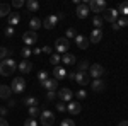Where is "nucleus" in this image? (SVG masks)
I'll return each mask as SVG.
<instances>
[{"label":"nucleus","instance_id":"f257e3e1","mask_svg":"<svg viewBox=\"0 0 128 126\" xmlns=\"http://www.w3.org/2000/svg\"><path fill=\"white\" fill-rule=\"evenodd\" d=\"M16 68H17V63H16L14 58L2 60V61H0V75H2V77H10Z\"/></svg>","mask_w":128,"mask_h":126},{"label":"nucleus","instance_id":"f03ea898","mask_svg":"<svg viewBox=\"0 0 128 126\" xmlns=\"http://www.w3.org/2000/svg\"><path fill=\"white\" fill-rule=\"evenodd\" d=\"M87 7H89V10L94 12V14H101V12H104V10L108 9V5H106L104 0H90L87 3Z\"/></svg>","mask_w":128,"mask_h":126},{"label":"nucleus","instance_id":"7ed1b4c3","mask_svg":"<svg viewBox=\"0 0 128 126\" xmlns=\"http://www.w3.org/2000/svg\"><path fill=\"white\" fill-rule=\"evenodd\" d=\"M10 89H12L14 94H22L26 90V80L22 77H16L12 80V84H10Z\"/></svg>","mask_w":128,"mask_h":126},{"label":"nucleus","instance_id":"20e7f679","mask_svg":"<svg viewBox=\"0 0 128 126\" xmlns=\"http://www.w3.org/2000/svg\"><path fill=\"white\" fill-rule=\"evenodd\" d=\"M104 67L101 65V63H94V65H90L89 67V77L90 78H101L104 75Z\"/></svg>","mask_w":128,"mask_h":126},{"label":"nucleus","instance_id":"39448f33","mask_svg":"<svg viewBox=\"0 0 128 126\" xmlns=\"http://www.w3.org/2000/svg\"><path fill=\"white\" fill-rule=\"evenodd\" d=\"M68 48H70V41L67 38H58V39H56V44H55L56 53L65 55V53H68Z\"/></svg>","mask_w":128,"mask_h":126},{"label":"nucleus","instance_id":"423d86ee","mask_svg":"<svg viewBox=\"0 0 128 126\" xmlns=\"http://www.w3.org/2000/svg\"><path fill=\"white\" fill-rule=\"evenodd\" d=\"M40 118H41V125L43 126H53L55 125V114L51 111H48V109H44Z\"/></svg>","mask_w":128,"mask_h":126},{"label":"nucleus","instance_id":"0eeeda50","mask_svg":"<svg viewBox=\"0 0 128 126\" xmlns=\"http://www.w3.org/2000/svg\"><path fill=\"white\" fill-rule=\"evenodd\" d=\"M118 10L116 9H106L104 10V15H102V20H108L111 24H114L116 20H118Z\"/></svg>","mask_w":128,"mask_h":126},{"label":"nucleus","instance_id":"6e6552de","mask_svg":"<svg viewBox=\"0 0 128 126\" xmlns=\"http://www.w3.org/2000/svg\"><path fill=\"white\" fill-rule=\"evenodd\" d=\"M22 41L26 43V46L29 48L31 44H34L36 41H38V34L34 32V31H26L24 34H22Z\"/></svg>","mask_w":128,"mask_h":126},{"label":"nucleus","instance_id":"1a4fd4ad","mask_svg":"<svg viewBox=\"0 0 128 126\" xmlns=\"http://www.w3.org/2000/svg\"><path fill=\"white\" fill-rule=\"evenodd\" d=\"M56 96L60 97L62 102H70V99H72V96H74V92H72L68 87H63V89H60V90H58Z\"/></svg>","mask_w":128,"mask_h":126},{"label":"nucleus","instance_id":"9d476101","mask_svg":"<svg viewBox=\"0 0 128 126\" xmlns=\"http://www.w3.org/2000/svg\"><path fill=\"white\" fill-rule=\"evenodd\" d=\"M75 82L84 87V85L90 84V77H89V73H86V72H77L75 73Z\"/></svg>","mask_w":128,"mask_h":126},{"label":"nucleus","instance_id":"9b49d317","mask_svg":"<svg viewBox=\"0 0 128 126\" xmlns=\"http://www.w3.org/2000/svg\"><path fill=\"white\" fill-rule=\"evenodd\" d=\"M56 24H58V17L56 15H48L46 19L43 20V27L44 29H53Z\"/></svg>","mask_w":128,"mask_h":126},{"label":"nucleus","instance_id":"f8f14e48","mask_svg":"<svg viewBox=\"0 0 128 126\" xmlns=\"http://www.w3.org/2000/svg\"><path fill=\"white\" fill-rule=\"evenodd\" d=\"M89 7H87V3H79L77 5V10H75V14H77V17H80V19H86L89 15Z\"/></svg>","mask_w":128,"mask_h":126},{"label":"nucleus","instance_id":"ddd939ff","mask_svg":"<svg viewBox=\"0 0 128 126\" xmlns=\"http://www.w3.org/2000/svg\"><path fill=\"white\" fill-rule=\"evenodd\" d=\"M90 87L94 92H102L104 89H106V84H104V80H101V78H94L92 82H90Z\"/></svg>","mask_w":128,"mask_h":126},{"label":"nucleus","instance_id":"4468645a","mask_svg":"<svg viewBox=\"0 0 128 126\" xmlns=\"http://www.w3.org/2000/svg\"><path fill=\"white\" fill-rule=\"evenodd\" d=\"M53 77H55L56 82L63 80V78L67 77V70H65L63 67H55V68H53Z\"/></svg>","mask_w":128,"mask_h":126},{"label":"nucleus","instance_id":"2eb2a0df","mask_svg":"<svg viewBox=\"0 0 128 126\" xmlns=\"http://www.w3.org/2000/svg\"><path fill=\"white\" fill-rule=\"evenodd\" d=\"M17 70H19L20 73H29L31 70H32V63L28 61V60H22L19 65H17Z\"/></svg>","mask_w":128,"mask_h":126},{"label":"nucleus","instance_id":"dca6fc26","mask_svg":"<svg viewBox=\"0 0 128 126\" xmlns=\"http://www.w3.org/2000/svg\"><path fill=\"white\" fill-rule=\"evenodd\" d=\"M41 85H43V89H46V90H56L58 82L55 78H46L44 82H41Z\"/></svg>","mask_w":128,"mask_h":126},{"label":"nucleus","instance_id":"f3484780","mask_svg":"<svg viewBox=\"0 0 128 126\" xmlns=\"http://www.w3.org/2000/svg\"><path fill=\"white\" fill-rule=\"evenodd\" d=\"M101 39H102V31H101V29H94L92 32H90L89 43H94V44H98Z\"/></svg>","mask_w":128,"mask_h":126},{"label":"nucleus","instance_id":"a211bd4d","mask_svg":"<svg viewBox=\"0 0 128 126\" xmlns=\"http://www.w3.org/2000/svg\"><path fill=\"white\" fill-rule=\"evenodd\" d=\"M80 109H82V106H80V102H68L67 104V111H68L70 114H79L80 113Z\"/></svg>","mask_w":128,"mask_h":126},{"label":"nucleus","instance_id":"6ab92c4d","mask_svg":"<svg viewBox=\"0 0 128 126\" xmlns=\"http://www.w3.org/2000/svg\"><path fill=\"white\" fill-rule=\"evenodd\" d=\"M75 44H77L80 49H86L89 46V39L84 38V36H80V34H77V36H75Z\"/></svg>","mask_w":128,"mask_h":126},{"label":"nucleus","instance_id":"aec40b11","mask_svg":"<svg viewBox=\"0 0 128 126\" xmlns=\"http://www.w3.org/2000/svg\"><path fill=\"white\" fill-rule=\"evenodd\" d=\"M10 96H12L10 85H0V99H10Z\"/></svg>","mask_w":128,"mask_h":126},{"label":"nucleus","instance_id":"412c9836","mask_svg":"<svg viewBox=\"0 0 128 126\" xmlns=\"http://www.w3.org/2000/svg\"><path fill=\"white\" fill-rule=\"evenodd\" d=\"M19 20H20V14H16V12H14V14H9V17H7V24L12 27V26H17Z\"/></svg>","mask_w":128,"mask_h":126},{"label":"nucleus","instance_id":"4be33fe9","mask_svg":"<svg viewBox=\"0 0 128 126\" xmlns=\"http://www.w3.org/2000/svg\"><path fill=\"white\" fill-rule=\"evenodd\" d=\"M26 7L29 12H38L40 10V3H38V0H28L26 2Z\"/></svg>","mask_w":128,"mask_h":126},{"label":"nucleus","instance_id":"5701e85b","mask_svg":"<svg viewBox=\"0 0 128 126\" xmlns=\"http://www.w3.org/2000/svg\"><path fill=\"white\" fill-rule=\"evenodd\" d=\"M41 26H43V24H41V19H38V17H32V19L29 20V27H31V31H34V32L40 29Z\"/></svg>","mask_w":128,"mask_h":126},{"label":"nucleus","instance_id":"b1692460","mask_svg":"<svg viewBox=\"0 0 128 126\" xmlns=\"http://www.w3.org/2000/svg\"><path fill=\"white\" fill-rule=\"evenodd\" d=\"M38 97H32V96H29V97H24V104L28 107H34V106H38Z\"/></svg>","mask_w":128,"mask_h":126},{"label":"nucleus","instance_id":"393cba45","mask_svg":"<svg viewBox=\"0 0 128 126\" xmlns=\"http://www.w3.org/2000/svg\"><path fill=\"white\" fill-rule=\"evenodd\" d=\"M116 10H118V14H121L123 17H126V15H128V0H126V2H123V3H120Z\"/></svg>","mask_w":128,"mask_h":126},{"label":"nucleus","instance_id":"a878e982","mask_svg":"<svg viewBox=\"0 0 128 126\" xmlns=\"http://www.w3.org/2000/svg\"><path fill=\"white\" fill-rule=\"evenodd\" d=\"M62 61H63L65 65H74V63H75V56L70 55V53H65V55L62 56Z\"/></svg>","mask_w":128,"mask_h":126},{"label":"nucleus","instance_id":"bb28decb","mask_svg":"<svg viewBox=\"0 0 128 126\" xmlns=\"http://www.w3.org/2000/svg\"><path fill=\"white\" fill-rule=\"evenodd\" d=\"M9 14H10V5L9 3H0V17H9Z\"/></svg>","mask_w":128,"mask_h":126},{"label":"nucleus","instance_id":"cd10ccee","mask_svg":"<svg viewBox=\"0 0 128 126\" xmlns=\"http://www.w3.org/2000/svg\"><path fill=\"white\" fill-rule=\"evenodd\" d=\"M28 111H29V118H32V119H36V118H40V116H41V111H40V107H38V106L29 107Z\"/></svg>","mask_w":128,"mask_h":126},{"label":"nucleus","instance_id":"c85d7f7f","mask_svg":"<svg viewBox=\"0 0 128 126\" xmlns=\"http://www.w3.org/2000/svg\"><path fill=\"white\" fill-rule=\"evenodd\" d=\"M60 61H62V56H60V55H51V56H50V63L55 65V67H58Z\"/></svg>","mask_w":128,"mask_h":126},{"label":"nucleus","instance_id":"c756f323","mask_svg":"<svg viewBox=\"0 0 128 126\" xmlns=\"http://www.w3.org/2000/svg\"><path fill=\"white\" fill-rule=\"evenodd\" d=\"M89 67H90V65H89V61H87V60H82V61L79 63V68H77V72H86V70H87Z\"/></svg>","mask_w":128,"mask_h":126},{"label":"nucleus","instance_id":"7c9ffc66","mask_svg":"<svg viewBox=\"0 0 128 126\" xmlns=\"http://www.w3.org/2000/svg\"><path fill=\"white\" fill-rule=\"evenodd\" d=\"M75 36H77L75 29H74V27H68V29H67V36H65V38L70 41V39H75Z\"/></svg>","mask_w":128,"mask_h":126},{"label":"nucleus","instance_id":"2f4dec72","mask_svg":"<svg viewBox=\"0 0 128 126\" xmlns=\"http://www.w3.org/2000/svg\"><path fill=\"white\" fill-rule=\"evenodd\" d=\"M116 26H118V29H120V27L128 26V17H121V19H118V20H116Z\"/></svg>","mask_w":128,"mask_h":126},{"label":"nucleus","instance_id":"473e14b6","mask_svg":"<svg viewBox=\"0 0 128 126\" xmlns=\"http://www.w3.org/2000/svg\"><path fill=\"white\" fill-rule=\"evenodd\" d=\"M20 55H22V58L24 60H28L31 56V55H32V51H31L29 48H28V46H26V48H22V51H20Z\"/></svg>","mask_w":128,"mask_h":126},{"label":"nucleus","instance_id":"72a5a7b5","mask_svg":"<svg viewBox=\"0 0 128 126\" xmlns=\"http://www.w3.org/2000/svg\"><path fill=\"white\" fill-rule=\"evenodd\" d=\"M92 22H94V26H96V29H101V26H102V17H99V15H96Z\"/></svg>","mask_w":128,"mask_h":126},{"label":"nucleus","instance_id":"f704fd0d","mask_svg":"<svg viewBox=\"0 0 128 126\" xmlns=\"http://www.w3.org/2000/svg\"><path fill=\"white\" fill-rule=\"evenodd\" d=\"M4 34H5V38H12V36H14V27H10V26H7V27H5V31H4Z\"/></svg>","mask_w":128,"mask_h":126},{"label":"nucleus","instance_id":"c9c22d12","mask_svg":"<svg viewBox=\"0 0 128 126\" xmlns=\"http://www.w3.org/2000/svg\"><path fill=\"white\" fill-rule=\"evenodd\" d=\"M24 5H26L24 0H14V2H12V7H16V9H20V7H24Z\"/></svg>","mask_w":128,"mask_h":126},{"label":"nucleus","instance_id":"e433bc0d","mask_svg":"<svg viewBox=\"0 0 128 126\" xmlns=\"http://www.w3.org/2000/svg\"><path fill=\"white\" fill-rule=\"evenodd\" d=\"M7 55H9V49L4 48V46H0V61H2V60H5Z\"/></svg>","mask_w":128,"mask_h":126},{"label":"nucleus","instance_id":"4c0bfd02","mask_svg":"<svg viewBox=\"0 0 128 126\" xmlns=\"http://www.w3.org/2000/svg\"><path fill=\"white\" fill-rule=\"evenodd\" d=\"M56 109H58L60 113H65V111H67V104H65V102H62V101H60L58 104H56Z\"/></svg>","mask_w":128,"mask_h":126},{"label":"nucleus","instance_id":"58836bf2","mask_svg":"<svg viewBox=\"0 0 128 126\" xmlns=\"http://www.w3.org/2000/svg\"><path fill=\"white\" fill-rule=\"evenodd\" d=\"M24 126H38V121H36V119H32V118H29V119H26Z\"/></svg>","mask_w":128,"mask_h":126},{"label":"nucleus","instance_id":"ea45409f","mask_svg":"<svg viewBox=\"0 0 128 126\" xmlns=\"http://www.w3.org/2000/svg\"><path fill=\"white\" fill-rule=\"evenodd\" d=\"M60 126H75V121H72V119H63Z\"/></svg>","mask_w":128,"mask_h":126},{"label":"nucleus","instance_id":"a19ab883","mask_svg":"<svg viewBox=\"0 0 128 126\" xmlns=\"http://www.w3.org/2000/svg\"><path fill=\"white\" fill-rule=\"evenodd\" d=\"M38 78H40V82H44L48 78V72H40L38 73Z\"/></svg>","mask_w":128,"mask_h":126},{"label":"nucleus","instance_id":"79ce46f5","mask_svg":"<svg viewBox=\"0 0 128 126\" xmlns=\"http://www.w3.org/2000/svg\"><path fill=\"white\" fill-rule=\"evenodd\" d=\"M75 96L79 97V99H86L87 94H86V90H79V92H75Z\"/></svg>","mask_w":128,"mask_h":126},{"label":"nucleus","instance_id":"37998d69","mask_svg":"<svg viewBox=\"0 0 128 126\" xmlns=\"http://www.w3.org/2000/svg\"><path fill=\"white\" fill-rule=\"evenodd\" d=\"M55 90H48V94H46V97H48V101H51V99H55Z\"/></svg>","mask_w":128,"mask_h":126},{"label":"nucleus","instance_id":"c03bdc74","mask_svg":"<svg viewBox=\"0 0 128 126\" xmlns=\"http://www.w3.org/2000/svg\"><path fill=\"white\" fill-rule=\"evenodd\" d=\"M41 51H43V53H46V55H51V53H53V49L50 48V46H44V48L41 49Z\"/></svg>","mask_w":128,"mask_h":126},{"label":"nucleus","instance_id":"a18cd8bd","mask_svg":"<svg viewBox=\"0 0 128 126\" xmlns=\"http://www.w3.org/2000/svg\"><path fill=\"white\" fill-rule=\"evenodd\" d=\"M0 126H9V121H7L5 118H2V116H0Z\"/></svg>","mask_w":128,"mask_h":126},{"label":"nucleus","instance_id":"49530a36","mask_svg":"<svg viewBox=\"0 0 128 126\" xmlns=\"http://www.w3.org/2000/svg\"><path fill=\"white\" fill-rule=\"evenodd\" d=\"M7 111H9L7 107H2V111H0V116L4 118V116H5V114H7Z\"/></svg>","mask_w":128,"mask_h":126},{"label":"nucleus","instance_id":"de8ad7c7","mask_svg":"<svg viewBox=\"0 0 128 126\" xmlns=\"http://www.w3.org/2000/svg\"><path fill=\"white\" fill-rule=\"evenodd\" d=\"M56 17H58V20H63V19H65V14H63V12H60Z\"/></svg>","mask_w":128,"mask_h":126},{"label":"nucleus","instance_id":"09e8293b","mask_svg":"<svg viewBox=\"0 0 128 126\" xmlns=\"http://www.w3.org/2000/svg\"><path fill=\"white\" fill-rule=\"evenodd\" d=\"M75 73H77V72H70V73H68V78H72V80H75Z\"/></svg>","mask_w":128,"mask_h":126},{"label":"nucleus","instance_id":"8fccbe9b","mask_svg":"<svg viewBox=\"0 0 128 126\" xmlns=\"http://www.w3.org/2000/svg\"><path fill=\"white\" fill-rule=\"evenodd\" d=\"M118 126H128V121H125V119H123L121 123H118Z\"/></svg>","mask_w":128,"mask_h":126},{"label":"nucleus","instance_id":"3c124183","mask_svg":"<svg viewBox=\"0 0 128 126\" xmlns=\"http://www.w3.org/2000/svg\"><path fill=\"white\" fill-rule=\"evenodd\" d=\"M32 53H34V55H40L41 49H40V48H34V51H32Z\"/></svg>","mask_w":128,"mask_h":126},{"label":"nucleus","instance_id":"603ef678","mask_svg":"<svg viewBox=\"0 0 128 126\" xmlns=\"http://www.w3.org/2000/svg\"><path fill=\"white\" fill-rule=\"evenodd\" d=\"M0 111H2V106H0Z\"/></svg>","mask_w":128,"mask_h":126}]
</instances>
